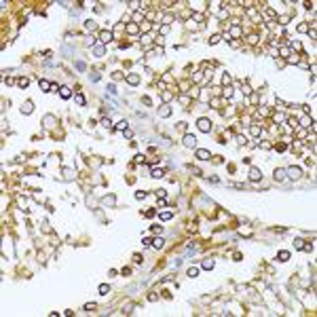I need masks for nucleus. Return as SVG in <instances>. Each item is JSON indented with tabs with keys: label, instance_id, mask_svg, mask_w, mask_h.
I'll return each mask as SVG.
<instances>
[{
	"label": "nucleus",
	"instance_id": "1",
	"mask_svg": "<svg viewBox=\"0 0 317 317\" xmlns=\"http://www.w3.org/2000/svg\"><path fill=\"white\" fill-rule=\"evenodd\" d=\"M300 176H302V169H300V167H294V165H292V167L286 169V178H290V180H298Z\"/></svg>",
	"mask_w": 317,
	"mask_h": 317
},
{
	"label": "nucleus",
	"instance_id": "2",
	"mask_svg": "<svg viewBox=\"0 0 317 317\" xmlns=\"http://www.w3.org/2000/svg\"><path fill=\"white\" fill-rule=\"evenodd\" d=\"M197 125H199V129H201V131H205V133L212 131V121H209V119H199Z\"/></svg>",
	"mask_w": 317,
	"mask_h": 317
},
{
	"label": "nucleus",
	"instance_id": "3",
	"mask_svg": "<svg viewBox=\"0 0 317 317\" xmlns=\"http://www.w3.org/2000/svg\"><path fill=\"white\" fill-rule=\"evenodd\" d=\"M110 40H112V32H110V30L99 32V42H101V45H108Z\"/></svg>",
	"mask_w": 317,
	"mask_h": 317
},
{
	"label": "nucleus",
	"instance_id": "4",
	"mask_svg": "<svg viewBox=\"0 0 317 317\" xmlns=\"http://www.w3.org/2000/svg\"><path fill=\"white\" fill-rule=\"evenodd\" d=\"M250 180H252V182L262 180V171H260V169H256V167H252V169H250Z\"/></svg>",
	"mask_w": 317,
	"mask_h": 317
},
{
	"label": "nucleus",
	"instance_id": "5",
	"mask_svg": "<svg viewBox=\"0 0 317 317\" xmlns=\"http://www.w3.org/2000/svg\"><path fill=\"white\" fill-rule=\"evenodd\" d=\"M184 146H186V148H195V146H197L195 135H184Z\"/></svg>",
	"mask_w": 317,
	"mask_h": 317
},
{
	"label": "nucleus",
	"instance_id": "6",
	"mask_svg": "<svg viewBox=\"0 0 317 317\" xmlns=\"http://www.w3.org/2000/svg\"><path fill=\"white\" fill-rule=\"evenodd\" d=\"M93 53H95L97 57H104V53H106V47L101 45V42H97V45L93 47Z\"/></svg>",
	"mask_w": 317,
	"mask_h": 317
},
{
	"label": "nucleus",
	"instance_id": "7",
	"mask_svg": "<svg viewBox=\"0 0 317 317\" xmlns=\"http://www.w3.org/2000/svg\"><path fill=\"white\" fill-rule=\"evenodd\" d=\"M197 159H201V161H209V150L199 148V150H197Z\"/></svg>",
	"mask_w": 317,
	"mask_h": 317
},
{
	"label": "nucleus",
	"instance_id": "8",
	"mask_svg": "<svg viewBox=\"0 0 317 317\" xmlns=\"http://www.w3.org/2000/svg\"><path fill=\"white\" fill-rule=\"evenodd\" d=\"M42 123H45V127H55L57 119H55L53 114H47V116H45V121H42Z\"/></svg>",
	"mask_w": 317,
	"mask_h": 317
},
{
	"label": "nucleus",
	"instance_id": "9",
	"mask_svg": "<svg viewBox=\"0 0 317 317\" xmlns=\"http://www.w3.org/2000/svg\"><path fill=\"white\" fill-rule=\"evenodd\" d=\"M101 203H104V205H108V207H112V205L116 203V197H114V195H108V197L101 199Z\"/></svg>",
	"mask_w": 317,
	"mask_h": 317
},
{
	"label": "nucleus",
	"instance_id": "10",
	"mask_svg": "<svg viewBox=\"0 0 317 317\" xmlns=\"http://www.w3.org/2000/svg\"><path fill=\"white\" fill-rule=\"evenodd\" d=\"M169 114H171V108H169V106H161V110H159V116H161V119H167Z\"/></svg>",
	"mask_w": 317,
	"mask_h": 317
},
{
	"label": "nucleus",
	"instance_id": "11",
	"mask_svg": "<svg viewBox=\"0 0 317 317\" xmlns=\"http://www.w3.org/2000/svg\"><path fill=\"white\" fill-rule=\"evenodd\" d=\"M275 180H277V182L286 180V169H275Z\"/></svg>",
	"mask_w": 317,
	"mask_h": 317
},
{
	"label": "nucleus",
	"instance_id": "12",
	"mask_svg": "<svg viewBox=\"0 0 317 317\" xmlns=\"http://www.w3.org/2000/svg\"><path fill=\"white\" fill-rule=\"evenodd\" d=\"M63 180H66V182H70V180H74V171H72V169H68V167H66V169H63Z\"/></svg>",
	"mask_w": 317,
	"mask_h": 317
},
{
	"label": "nucleus",
	"instance_id": "13",
	"mask_svg": "<svg viewBox=\"0 0 317 317\" xmlns=\"http://www.w3.org/2000/svg\"><path fill=\"white\" fill-rule=\"evenodd\" d=\"M59 95H61L63 99H68L70 95H72V91H70V87H61V89H59Z\"/></svg>",
	"mask_w": 317,
	"mask_h": 317
},
{
	"label": "nucleus",
	"instance_id": "14",
	"mask_svg": "<svg viewBox=\"0 0 317 317\" xmlns=\"http://www.w3.org/2000/svg\"><path fill=\"white\" fill-rule=\"evenodd\" d=\"M127 83H129V85H137V83H139V76H137V74H129V76H127Z\"/></svg>",
	"mask_w": 317,
	"mask_h": 317
},
{
	"label": "nucleus",
	"instance_id": "15",
	"mask_svg": "<svg viewBox=\"0 0 317 317\" xmlns=\"http://www.w3.org/2000/svg\"><path fill=\"white\" fill-rule=\"evenodd\" d=\"M201 268H205V271H212V268H214V260H203V262H201Z\"/></svg>",
	"mask_w": 317,
	"mask_h": 317
},
{
	"label": "nucleus",
	"instance_id": "16",
	"mask_svg": "<svg viewBox=\"0 0 317 317\" xmlns=\"http://www.w3.org/2000/svg\"><path fill=\"white\" fill-rule=\"evenodd\" d=\"M40 89H42V91H49V89H53V85L49 83V80L42 78V80H40Z\"/></svg>",
	"mask_w": 317,
	"mask_h": 317
},
{
	"label": "nucleus",
	"instance_id": "17",
	"mask_svg": "<svg viewBox=\"0 0 317 317\" xmlns=\"http://www.w3.org/2000/svg\"><path fill=\"white\" fill-rule=\"evenodd\" d=\"M21 112H23V114H30L32 112V101H25V104L21 106Z\"/></svg>",
	"mask_w": 317,
	"mask_h": 317
},
{
	"label": "nucleus",
	"instance_id": "18",
	"mask_svg": "<svg viewBox=\"0 0 317 317\" xmlns=\"http://www.w3.org/2000/svg\"><path fill=\"white\" fill-rule=\"evenodd\" d=\"M171 216H174L171 212H163V214H161L159 218H161V222H167V220H171Z\"/></svg>",
	"mask_w": 317,
	"mask_h": 317
},
{
	"label": "nucleus",
	"instance_id": "19",
	"mask_svg": "<svg viewBox=\"0 0 317 317\" xmlns=\"http://www.w3.org/2000/svg\"><path fill=\"white\" fill-rule=\"evenodd\" d=\"M127 32H129V34H137V32H139V28H137L135 23H129V25H127Z\"/></svg>",
	"mask_w": 317,
	"mask_h": 317
},
{
	"label": "nucleus",
	"instance_id": "20",
	"mask_svg": "<svg viewBox=\"0 0 317 317\" xmlns=\"http://www.w3.org/2000/svg\"><path fill=\"white\" fill-rule=\"evenodd\" d=\"M230 34H233V36H239V34H241V25H239V23H235L233 28H230Z\"/></svg>",
	"mask_w": 317,
	"mask_h": 317
},
{
	"label": "nucleus",
	"instance_id": "21",
	"mask_svg": "<svg viewBox=\"0 0 317 317\" xmlns=\"http://www.w3.org/2000/svg\"><path fill=\"white\" fill-rule=\"evenodd\" d=\"M277 258H279L281 262H286V260H290V252H279V256H277Z\"/></svg>",
	"mask_w": 317,
	"mask_h": 317
},
{
	"label": "nucleus",
	"instance_id": "22",
	"mask_svg": "<svg viewBox=\"0 0 317 317\" xmlns=\"http://www.w3.org/2000/svg\"><path fill=\"white\" fill-rule=\"evenodd\" d=\"M152 245H154V248H159V250H161V248H163V245H165V241L161 239V237H157V239L152 241Z\"/></svg>",
	"mask_w": 317,
	"mask_h": 317
},
{
	"label": "nucleus",
	"instance_id": "23",
	"mask_svg": "<svg viewBox=\"0 0 317 317\" xmlns=\"http://www.w3.org/2000/svg\"><path fill=\"white\" fill-rule=\"evenodd\" d=\"M74 99H76V104H78V106H85V95L76 93V95H74Z\"/></svg>",
	"mask_w": 317,
	"mask_h": 317
},
{
	"label": "nucleus",
	"instance_id": "24",
	"mask_svg": "<svg viewBox=\"0 0 317 317\" xmlns=\"http://www.w3.org/2000/svg\"><path fill=\"white\" fill-rule=\"evenodd\" d=\"M163 176V169H159V167H152V178H161Z\"/></svg>",
	"mask_w": 317,
	"mask_h": 317
},
{
	"label": "nucleus",
	"instance_id": "25",
	"mask_svg": "<svg viewBox=\"0 0 317 317\" xmlns=\"http://www.w3.org/2000/svg\"><path fill=\"white\" fill-rule=\"evenodd\" d=\"M300 123H302V127H311V125H313V121H311L309 116H302V121H300Z\"/></svg>",
	"mask_w": 317,
	"mask_h": 317
},
{
	"label": "nucleus",
	"instance_id": "26",
	"mask_svg": "<svg viewBox=\"0 0 317 317\" xmlns=\"http://www.w3.org/2000/svg\"><path fill=\"white\" fill-rule=\"evenodd\" d=\"M197 275H199V268L197 266H190L188 268V277H197Z\"/></svg>",
	"mask_w": 317,
	"mask_h": 317
},
{
	"label": "nucleus",
	"instance_id": "27",
	"mask_svg": "<svg viewBox=\"0 0 317 317\" xmlns=\"http://www.w3.org/2000/svg\"><path fill=\"white\" fill-rule=\"evenodd\" d=\"M250 131H252V135H260V127H258V125H252Z\"/></svg>",
	"mask_w": 317,
	"mask_h": 317
},
{
	"label": "nucleus",
	"instance_id": "28",
	"mask_svg": "<svg viewBox=\"0 0 317 317\" xmlns=\"http://www.w3.org/2000/svg\"><path fill=\"white\" fill-rule=\"evenodd\" d=\"M127 125H129L127 121H121L119 125H116V129H119V131H125V129H127Z\"/></svg>",
	"mask_w": 317,
	"mask_h": 317
},
{
	"label": "nucleus",
	"instance_id": "29",
	"mask_svg": "<svg viewBox=\"0 0 317 317\" xmlns=\"http://www.w3.org/2000/svg\"><path fill=\"white\" fill-rule=\"evenodd\" d=\"M76 70H78V72H85V70H87L85 61H76Z\"/></svg>",
	"mask_w": 317,
	"mask_h": 317
},
{
	"label": "nucleus",
	"instance_id": "30",
	"mask_svg": "<svg viewBox=\"0 0 317 317\" xmlns=\"http://www.w3.org/2000/svg\"><path fill=\"white\" fill-rule=\"evenodd\" d=\"M28 83H30L28 78H19V80H17V85H19L21 89H23V87H28Z\"/></svg>",
	"mask_w": 317,
	"mask_h": 317
},
{
	"label": "nucleus",
	"instance_id": "31",
	"mask_svg": "<svg viewBox=\"0 0 317 317\" xmlns=\"http://www.w3.org/2000/svg\"><path fill=\"white\" fill-rule=\"evenodd\" d=\"M108 292H110V288L106 286V283H101V286H99V294H108Z\"/></svg>",
	"mask_w": 317,
	"mask_h": 317
},
{
	"label": "nucleus",
	"instance_id": "32",
	"mask_svg": "<svg viewBox=\"0 0 317 317\" xmlns=\"http://www.w3.org/2000/svg\"><path fill=\"white\" fill-rule=\"evenodd\" d=\"M222 38H220V34H214L212 38H209V42H212V45H216V42H220Z\"/></svg>",
	"mask_w": 317,
	"mask_h": 317
},
{
	"label": "nucleus",
	"instance_id": "33",
	"mask_svg": "<svg viewBox=\"0 0 317 317\" xmlns=\"http://www.w3.org/2000/svg\"><path fill=\"white\" fill-rule=\"evenodd\" d=\"M222 93H224V97H230V95H233V89H230V87H226V89L222 91Z\"/></svg>",
	"mask_w": 317,
	"mask_h": 317
},
{
	"label": "nucleus",
	"instance_id": "34",
	"mask_svg": "<svg viewBox=\"0 0 317 317\" xmlns=\"http://www.w3.org/2000/svg\"><path fill=\"white\" fill-rule=\"evenodd\" d=\"M298 32H309V25L307 23H300L298 25Z\"/></svg>",
	"mask_w": 317,
	"mask_h": 317
},
{
	"label": "nucleus",
	"instance_id": "35",
	"mask_svg": "<svg viewBox=\"0 0 317 317\" xmlns=\"http://www.w3.org/2000/svg\"><path fill=\"white\" fill-rule=\"evenodd\" d=\"M288 63H298V57L296 55H290L288 57Z\"/></svg>",
	"mask_w": 317,
	"mask_h": 317
},
{
	"label": "nucleus",
	"instance_id": "36",
	"mask_svg": "<svg viewBox=\"0 0 317 317\" xmlns=\"http://www.w3.org/2000/svg\"><path fill=\"white\" fill-rule=\"evenodd\" d=\"M108 93H112V95H116V87H114V85H110V87H108Z\"/></svg>",
	"mask_w": 317,
	"mask_h": 317
},
{
	"label": "nucleus",
	"instance_id": "37",
	"mask_svg": "<svg viewBox=\"0 0 317 317\" xmlns=\"http://www.w3.org/2000/svg\"><path fill=\"white\" fill-rule=\"evenodd\" d=\"M101 125H104V127H112V123H110V119H104V121H101Z\"/></svg>",
	"mask_w": 317,
	"mask_h": 317
},
{
	"label": "nucleus",
	"instance_id": "38",
	"mask_svg": "<svg viewBox=\"0 0 317 317\" xmlns=\"http://www.w3.org/2000/svg\"><path fill=\"white\" fill-rule=\"evenodd\" d=\"M279 53H281V55H283V57H290V49H281V51H279Z\"/></svg>",
	"mask_w": 317,
	"mask_h": 317
},
{
	"label": "nucleus",
	"instance_id": "39",
	"mask_svg": "<svg viewBox=\"0 0 317 317\" xmlns=\"http://www.w3.org/2000/svg\"><path fill=\"white\" fill-rule=\"evenodd\" d=\"M167 32H169V25H167V23H165V25H163V28H161V34H167Z\"/></svg>",
	"mask_w": 317,
	"mask_h": 317
},
{
	"label": "nucleus",
	"instance_id": "40",
	"mask_svg": "<svg viewBox=\"0 0 317 317\" xmlns=\"http://www.w3.org/2000/svg\"><path fill=\"white\" fill-rule=\"evenodd\" d=\"M93 309H95V304H93V302H91V304H85V311H93Z\"/></svg>",
	"mask_w": 317,
	"mask_h": 317
},
{
	"label": "nucleus",
	"instance_id": "41",
	"mask_svg": "<svg viewBox=\"0 0 317 317\" xmlns=\"http://www.w3.org/2000/svg\"><path fill=\"white\" fill-rule=\"evenodd\" d=\"M144 197H146V192H142V190L135 192V199H144Z\"/></svg>",
	"mask_w": 317,
	"mask_h": 317
},
{
	"label": "nucleus",
	"instance_id": "42",
	"mask_svg": "<svg viewBox=\"0 0 317 317\" xmlns=\"http://www.w3.org/2000/svg\"><path fill=\"white\" fill-rule=\"evenodd\" d=\"M112 76H114V80H121V78H123V74H121V72H114Z\"/></svg>",
	"mask_w": 317,
	"mask_h": 317
},
{
	"label": "nucleus",
	"instance_id": "43",
	"mask_svg": "<svg viewBox=\"0 0 317 317\" xmlns=\"http://www.w3.org/2000/svg\"><path fill=\"white\" fill-rule=\"evenodd\" d=\"M163 99H165V101H169V99H171V93H167V91H165V93H163Z\"/></svg>",
	"mask_w": 317,
	"mask_h": 317
}]
</instances>
